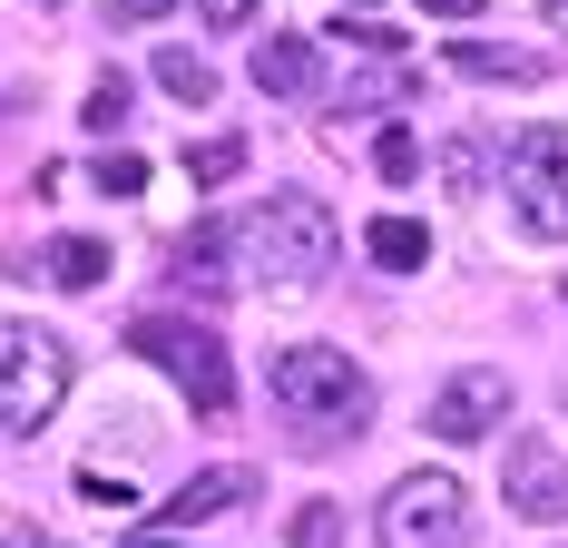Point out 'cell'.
<instances>
[{
    "label": "cell",
    "instance_id": "14",
    "mask_svg": "<svg viewBox=\"0 0 568 548\" xmlns=\"http://www.w3.org/2000/svg\"><path fill=\"white\" fill-rule=\"evenodd\" d=\"M176 284H206V294L235 284V274H226V225H196V235L176 245Z\"/></svg>",
    "mask_w": 568,
    "mask_h": 548
},
{
    "label": "cell",
    "instance_id": "2",
    "mask_svg": "<svg viewBox=\"0 0 568 548\" xmlns=\"http://www.w3.org/2000/svg\"><path fill=\"white\" fill-rule=\"evenodd\" d=\"M235 245V265L255 274V284H284V294H304V284H324L343 255V225L324 196H265L255 216L226 235Z\"/></svg>",
    "mask_w": 568,
    "mask_h": 548
},
{
    "label": "cell",
    "instance_id": "18",
    "mask_svg": "<svg viewBox=\"0 0 568 548\" xmlns=\"http://www.w3.org/2000/svg\"><path fill=\"white\" fill-rule=\"evenodd\" d=\"M412 99V69H373V79H343V109H393Z\"/></svg>",
    "mask_w": 568,
    "mask_h": 548
},
{
    "label": "cell",
    "instance_id": "25",
    "mask_svg": "<svg viewBox=\"0 0 568 548\" xmlns=\"http://www.w3.org/2000/svg\"><path fill=\"white\" fill-rule=\"evenodd\" d=\"M539 10H549V30H568V0H539Z\"/></svg>",
    "mask_w": 568,
    "mask_h": 548
},
{
    "label": "cell",
    "instance_id": "7",
    "mask_svg": "<svg viewBox=\"0 0 568 548\" xmlns=\"http://www.w3.org/2000/svg\"><path fill=\"white\" fill-rule=\"evenodd\" d=\"M500 509L529 529H568V460L539 432H510V450H500Z\"/></svg>",
    "mask_w": 568,
    "mask_h": 548
},
{
    "label": "cell",
    "instance_id": "22",
    "mask_svg": "<svg viewBox=\"0 0 568 548\" xmlns=\"http://www.w3.org/2000/svg\"><path fill=\"white\" fill-rule=\"evenodd\" d=\"M196 20H206V30H245V20H255V0H196Z\"/></svg>",
    "mask_w": 568,
    "mask_h": 548
},
{
    "label": "cell",
    "instance_id": "12",
    "mask_svg": "<svg viewBox=\"0 0 568 548\" xmlns=\"http://www.w3.org/2000/svg\"><path fill=\"white\" fill-rule=\"evenodd\" d=\"M452 69H460V79H519V89L549 79V59H539V50H490V40H452Z\"/></svg>",
    "mask_w": 568,
    "mask_h": 548
},
{
    "label": "cell",
    "instance_id": "20",
    "mask_svg": "<svg viewBox=\"0 0 568 548\" xmlns=\"http://www.w3.org/2000/svg\"><path fill=\"white\" fill-rule=\"evenodd\" d=\"M118 118H128V79H118V69H109V79H99V89H89V128H99V138H109Z\"/></svg>",
    "mask_w": 568,
    "mask_h": 548
},
{
    "label": "cell",
    "instance_id": "23",
    "mask_svg": "<svg viewBox=\"0 0 568 548\" xmlns=\"http://www.w3.org/2000/svg\"><path fill=\"white\" fill-rule=\"evenodd\" d=\"M168 10H176V0H109L118 30H148V20H168Z\"/></svg>",
    "mask_w": 568,
    "mask_h": 548
},
{
    "label": "cell",
    "instance_id": "10",
    "mask_svg": "<svg viewBox=\"0 0 568 548\" xmlns=\"http://www.w3.org/2000/svg\"><path fill=\"white\" fill-rule=\"evenodd\" d=\"M235 499H255V470H245V460H226V470H196V480H186V490H176L158 519L196 529V519H216V509H235Z\"/></svg>",
    "mask_w": 568,
    "mask_h": 548
},
{
    "label": "cell",
    "instance_id": "19",
    "mask_svg": "<svg viewBox=\"0 0 568 548\" xmlns=\"http://www.w3.org/2000/svg\"><path fill=\"white\" fill-rule=\"evenodd\" d=\"M373 166H383L393 186H412V176H422V138H412V128H383V148H373Z\"/></svg>",
    "mask_w": 568,
    "mask_h": 548
},
{
    "label": "cell",
    "instance_id": "15",
    "mask_svg": "<svg viewBox=\"0 0 568 548\" xmlns=\"http://www.w3.org/2000/svg\"><path fill=\"white\" fill-rule=\"evenodd\" d=\"M158 89H168L176 109H206V99H216V69L196 50H158Z\"/></svg>",
    "mask_w": 568,
    "mask_h": 548
},
{
    "label": "cell",
    "instance_id": "8",
    "mask_svg": "<svg viewBox=\"0 0 568 548\" xmlns=\"http://www.w3.org/2000/svg\"><path fill=\"white\" fill-rule=\"evenodd\" d=\"M500 422H510V373H490V363H470V373H452V383L432 392V412H422V432L432 440H500Z\"/></svg>",
    "mask_w": 568,
    "mask_h": 548
},
{
    "label": "cell",
    "instance_id": "26",
    "mask_svg": "<svg viewBox=\"0 0 568 548\" xmlns=\"http://www.w3.org/2000/svg\"><path fill=\"white\" fill-rule=\"evenodd\" d=\"M10 548H59V539H40V529H20V539H10Z\"/></svg>",
    "mask_w": 568,
    "mask_h": 548
},
{
    "label": "cell",
    "instance_id": "21",
    "mask_svg": "<svg viewBox=\"0 0 568 548\" xmlns=\"http://www.w3.org/2000/svg\"><path fill=\"white\" fill-rule=\"evenodd\" d=\"M148 186V158H99V196H138Z\"/></svg>",
    "mask_w": 568,
    "mask_h": 548
},
{
    "label": "cell",
    "instance_id": "13",
    "mask_svg": "<svg viewBox=\"0 0 568 548\" xmlns=\"http://www.w3.org/2000/svg\"><path fill=\"white\" fill-rule=\"evenodd\" d=\"M363 245H373V265H393V274H422V265H432V235H422L412 216H383Z\"/></svg>",
    "mask_w": 568,
    "mask_h": 548
},
{
    "label": "cell",
    "instance_id": "4",
    "mask_svg": "<svg viewBox=\"0 0 568 548\" xmlns=\"http://www.w3.org/2000/svg\"><path fill=\"white\" fill-rule=\"evenodd\" d=\"M59 402H69V343L40 324H0V432H50Z\"/></svg>",
    "mask_w": 568,
    "mask_h": 548
},
{
    "label": "cell",
    "instance_id": "17",
    "mask_svg": "<svg viewBox=\"0 0 568 548\" xmlns=\"http://www.w3.org/2000/svg\"><path fill=\"white\" fill-rule=\"evenodd\" d=\"M235 166H245V138H206V148H186V176H196V186H226Z\"/></svg>",
    "mask_w": 568,
    "mask_h": 548
},
{
    "label": "cell",
    "instance_id": "1",
    "mask_svg": "<svg viewBox=\"0 0 568 548\" xmlns=\"http://www.w3.org/2000/svg\"><path fill=\"white\" fill-rule=\"evenodd\" d=\"M265 392H275V412L294 422L304 450H334L373 422V383H363V363L353 353H324V343H294L265 363Z\"/></svg>",
    "mask_w": 568,
    "mask_h": 548
},
{
    "label": "cell",
    "instance_id": "5",
    "mask_svg": "<svg viewBox=\"0 0 568 548\" xmlns=\"http://www.w3.org/2000/svg\"><path fill=\"white\" fill-rule=\"evenodd\" d=\"M128 353H148L158 373H176L186 402H196L206 422H226V412H235V363H226V343H216L206 324H168V314H148V324H128Z\"/></svg>",
    "mask_w": 568,
    "mask_h": 548
},
{
    "label": "cell",
    "instance_id": "6",
    "mask_svg": "<svg viewBox=\"0 0 568 548\" xmlns=\"http://www.w3.org/2000/svg\"><path fill=\"white\" fill-rule=\"evenodd\" d=\"M373 539L383 548H460L470 539V490H460L452 470H412V480H393Z\"/></svg>",
    "mask_w": 568,
    "mask_h": 548
},
{
    "label": "cell",
    "instance_id": "16",
    "mask_svg": "<svg viewBox=\"0 0 568 548\" xmlns=\"http://www.w3.org/2000/svg\"><path fill=\"white\" fill-rule=\"evenodd\" d=\"M284 539H294V548H343V519H334V499H304V509L284 519Z\"/></svg>",
    "mask_w": 568,
    "mask_h": 548
},
{
    "label": "cell",
    "instance_id": "3",
    "mask_svg": "<svg viewBox=\"0 0 568 548\" xmlns=\"http://www.w3.org/2000/svg\"><path fill=\"white\" fill-rule=\"evenodd\" d=\"M500 196L529 245H568V128H519L500 158Z\"/></svg>",
    "mask_w": 568,
    "mask_h": 548
},
{
    "label": "cell",
    "instance_id": "9",
    "mask_svg": "<svg viewBox=\"0 0 568 548\" xmlns=\"http://www.w3.org/2000/svg\"><path fill=\"white\" fill-rule=\"evenodd\" d=\"M255 89H265V99H314V89H324V50L294 40V30L255 40Z\"/></svg>",
    "mask_w": 568,
    "mask_h": 548
},
{
    "label": "cell",
    "instance_id": "11",
    "mask_svg": "<svg viewBox=\"0 0 568 548\" xmlns=\"http://www.w3.org/2000/svg\"><path fill=\"white\" fill-rule=\"evenodd\" d=\"M30 274H40V284H59V294H89V284L109 274V245H99V235H59V245H40V255H30Z\"/></svg>",
    "mask_w": 568,
    "mask_h": 548
},
{
    "label": "cell",
    "instance_id": "27",
    "mask_svg": "<svg viewBox=\"0 0 568 548\" xmlns=\"http://www.w3.org/2000/svg\"><path fill=\"white\" fill-rule=\"evenodd\" d=\"M128 548H186V539H128Z\"/></svg>",
    "mask_w": 568,
    "mask_h": 548
},
{
    "label": "cell",
    "instance_id": "24",
    "mask_svg": "<svg viewBox=\"0 0 568 548\" xmlns=\"http://www.w3.org/2000/svg\"><path fill=\"white\" fill-rule=\"evenodd\" d=\"M432 20H480V0H422Z\"/></svg>",
    "mask_w": 568,
    "mask_h": 548
}]
</instances>
